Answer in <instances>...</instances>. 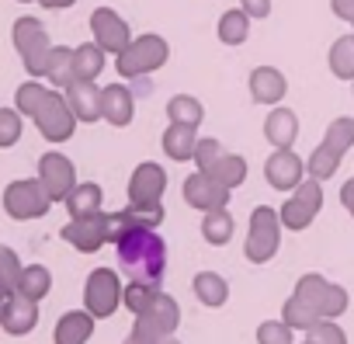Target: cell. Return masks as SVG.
Masks as SVG:
<instances>
[{
    "label": "cell",
    "mask_w": 354,
    "mask_h": 344,
    "mask_svg": "<svg viewBox=\"0 0 354 344\" xmlns=\"http://www.w3.org/2000/svg\"><path fill=\"white\" fill-rule=\"evenodd\" d=\"M167 118L170 122H185V125H202L205 122V108L192 94H174L167 101Z\"/></svg>",
    "instance_id": "f546056e"
},
{
    "label": "cell",
    "mask_w": 354,
    "mask_h": 344,
    "mask_svg": "<svg viewBox=\"0 0 354 344\" xmlns=\"http://www.w3.org/2000/svg\"><path fill=\"white\" fill-rule=\"evenodd\" d=\"M323 289H326V278H323V275H316V271H313V275H302V278L295 282V296H302V299H306V302H313V306L319 302ZM316 313H319V309H316Z\"/></svg>",
    "instance_id": "f6af8a7d"
},
{
    "label": "cell",
    "mask_w": 354,
    "mask_h": 344,
    "mask_svg": "<svg viewBox=\"0 0 354 344\" xmlns=\"http://www.w3.org/2000/svg\"><path fill=\"white\" fill-rule=\"evenodd\" d=\"M21 139V111L18 108H0V150H8Z\"/></svg>",
    "instance_id": "60d3db41"
},
{
    "label": "cell",
    "mask_w": 354,
    "mask_h": 344,
    "mask_svg": "<svg viewBox=\"0 0 354 344\" xmlns=\"http://www.w3.org/2000/svg\"><path fill=\"white\" fill-rule=\"evenodd\" d=\"M101 202H104V192H101V185H94V181H77V188L66 195V212H70V219H77V216H94V212H104L101 209Z\"/></svg>",
    "instance_id": "603a6c76"
},
{
    "label": "cell",
    "mask_w": 354,
    "mask_h": 344,
    "mask_svg": "<svg viewBox=\"0 0 354 344\" xmlns=\"http://www.w3.org/2000/svg\"><path fill=\"white\" fill-rule=\"evenodd\" d=\"M295 136H299V118H295V111H288V108H271L268 118H264V139H268L274 150H285V146L295 143Z\"/></svg>",
    "instance_id": "ffe728a7"
},
{
    "label": "cell",
    "mask_w": 354,
    "mask_h": 344,
    "mask_svg": "<svg viewBox=\"0 0 354 344\" xmlns=\"http://www.w3.org/2000/svg\"><path fill=\"white\" fill-rule=\"evenodd\" d=\"M202 237H205L212 247H223V244L233 240V216H230L226 206L205 212V219H202Z\"/></svg>",
    "instance_id": "4316f807"
},
{
    "label": "cell",
    "mask_w": 354,
    "mask_h": 344,
    "mask_svg": "<svg viewBox=\"0 0 354 344\" xmlns=\"http://www.w3.org/2000/svg\"><path fill=\"white\" fill-rule=\"evenodd\" d=\"M46 8H66V4H73V0H42Z\"/></svg>",
    "instance_id": "f907efd6"
},
{
    "label": "cell",
    "mask_w": 354,
    "mask_h": 344,
    "mask_svg": "<svg viewBox=\"0 0 354 344\" xmlns=\"http://www.w3.org/2000/svg\"><path fill=\"white\" fill-rule=\"evenodd\" d=\"M142 320H146L153 330H160V334L167 337V334H174V330H177V323H181V306H177V299H174V296L156 292V296H153V302H149V309L142 313Z\"/></svg>",
    "instance_id": "44dd1931"
},
{
    "label": "cell",
    "mask_w": 354,
    "mask_h": 344,
    "mask_svg": "<svg viewBox=\"0 0 354 344\" xmlns=\"http://www.w3.org/2000/svg\"><path fill=\"white\" fill-rule=\"evenodd\" d=\"M306 341H313V344H347V334H344L333 320L319 316V320L306 330Z\"/></svg>",
    "instance_id": "ab89813d"
},
{
    "label": "cell",
    "mask_w": 354,
    "mask_h": 344,
    "mask_svg": "<svg viewBox=\"0 0 354 344\" xmlns=\"http://www.w3.org/2000/svg\"><path fill=\"white\" fill-rule=\"evenodd\" d=\"M39 181L46 185V192L53 195V202H66V195L77 188V167L70 156L49 150L39 160Z\"/></svg>",
    "instance_id": "9c48e42d"
},
{
    "label": "cell",
    "mask_w": 354,
    "mask_h": 344,
    "mask_svg": "<svg viewBox=\"0 0 354 344\" xmlns=\"http://www.w3.org/2000/svg\"><path fill=\"white\" fill-rule=\"evenodd\" d=\"M340 202H344V209L354 216V178L344 181V188H340Z\"/></svg>",
    "instance_id": "7dc6e473"
},
{
    "label": "cell",
    "mask_w": 354,
    "mask_h": 344,
    "mask_svg": "<svg viewBox=\"0 0 354 344\" xmlns=\"http://www.w3.org/2000/svg\"><path fill=\"white\" fill-rule=\"evenodd\" d=\"M192 289H195V299L202 306H209V309H216V306H223L230 299V282L219 271H198Z\"/></svg>",
    "instance_id": "cb8c5ba5"
},
{
    "label": "cell",
    "mask_w": 354,
    "mask_h": 344,
    "mask_svg": "<svg viewBox=\"0 0 354 344\" xmlns=\"http://www.w3.org/2000/svg\"><path fill=\"white\" fill-rule=\"evenodd\" d=\"M223 153H226V146H223L219 139H212V136H209V139H198V146H195V156H192V160L198 163V170H212V167H216V160H219Z\"/></svg>",
    "instance_id": "7bdbcfd3"
},
{
    "label": "cell",
    "mask_w": 354,
    "mask_h": 344,
    "mask_svg": "<svg viewBox=\"0 0 354 344\" xmlns=\"http://www.w3.org/2000/svg\"><path fill=\"white\" fill-rule=\"evenodd\" d=\"M167 192V170L153 160L139 163L129 178V202H160Z\"/></svg>",
    "instance_id": "4fadbf2b"
},
{
    "label": "cell",
    "mask_w": 354,
    "mask_h": 344,
    "mask_svg": "<svg viewBox=\"0 0 354 344\" xmlns=\"http://www.w3.org/2000/svg\"><path fill=\"white\" fill-rule=\"evenodd\" d=\"M53 206V195L46 192V185L39 178H25V181H11L4 188V209L11 219H39L46 216Z\"/></svg>",
    "instance_id": "277c9868"
},
{
    "label": "cell",
    "mask_w": 354,
    "mask_h": 344,
    "mask_svg": "<svg viewBox=\"0 0 354 344\" xmlns=\"http://www.w3.org/2000/svg\"><path fill=\"white\" fill-rule=\"evenodd\" d=\"M129 87H132V94H136V98H149V94H153V80H149V73L129 77Z\"/></svg>",
    "instance_id": "bcb514c9"
},
{
    "label": "cell",
    "mask_w": 354,
    "mask_h": 344,
    "mask_svg": "<svg viewBox=\"0 0 354 344\" xmlns=\"http://www.w3.org/2000/svg\"><path fill=\"white\" fill-rule=\"evenodd\" d=\"M49 91H53V87H46V84H39V80H28V84H21V87L15 91V108H18L21 115L35 118V111L46 105Z\"/></svg>",
    "instance_id": "d6a6232c"
},
{
    "label": "cell",
    "mask_w": 354,
    "mask_h": 344,
    "mask_svg": "<svg viewBox=\"0 0 354 344\" xmlns=\"http://www.w3.org/2000/svg\"><path fill=\"white\" fill-rule=\"evenodd\" d=\"M101 70H104V49L97 42L73 49V73H77V80H97Z\"/></svg>",
    "instance_id": "1f68e13d"
},
{
    "label": "cell",
    "mask_w": 354,
    "mask_h": 344,
    "mask_svg": "<svg viewBox=\"0 0 354 344\" xmlns=\"http://www.w3.org/2000/svg\"><path fill=\"white\" fill-rule=\"evenodd\" d=\"M302 174H309V170H306V163L292 153V146L274 150V153L268 156V163H264V178H268V185H271L274 192H292V188H299V185L306 181Z\"/></svg>",
    "instance_id": "7c38bea8"
},
{
    "label": "cell",
    "mask_w": 354,
    "mask_h": 344,
    "mask_svg": "<svg viewBox=\"0 0 354 344\" xmlns=\"http://www.w3.org/2000/svg\"><path fill=\"white\" fill-rule=\"evenodd\" d=\"M91 28H94L97 46H101L104 53H122V49L129 46V28H125L122 18L111 15V11H97V15L91 18Z\"/></svg>",
    "instance_id": "d6986e66"
},
{
    "label": "cell",
    "mask_w": 354,
    "mask_h": 344,
    "mask_svg": "<svg viewBox=\"0 0 354 344\" xmlns=\"http://www.w3.org/2000/svg\"><path fill=\"white\" fill-rule=\"evenodd\" d=\"M49 289H53V275H49L46 264H28V268L21 271L18 296H25V299H32V302H42V299L49 296Z\"/></svg>",
    "instance_id": "484cf974"
},
{
    "label": "cell",
    "mask_w": 354,
    "mask_h": 344,
    "mask_svg": "<svg viewBox=\"0 0 354 344\" xmlns=\"http://www.w3.org/2000/svg\"><path fill=\"white\" fill-rule=\"evenodd\" d=\"M91 334H94V313H87V309H66L59 316V323H56L53 341L56 344H87Z\"/></svg>",
    "instance_id": "ac0fdd59"
},
{
    "label": "cell",
    "mask_w": 354,
    "mask_h": 344,
    "mask_svg": "<svg viewBox=\"0 0 354 344\" xmlns=\"http://www.w3.org/2000/svg\"><path fill=\"white\" fill-rule=\"evenodd\" d=\"M125 212H129V219H132L136 226L156 230V226L163 223V202H129Z\"/></svg>",
    "instance_id": "74e56055"
},
{
    "label": "cell",
    "mask_w": 354,
    "mask_h": 344,
    "mask_svg": "<svg viewBox=\"0 0 354 344\" xmlns=\"http://www.w3.org/2000/svg\"><path fill=\"white\" fill-rule=\"evenodd\" d=\"M281 230H285L281 212H274L268 206H257L250 212V233H247V244H243V257L250 264L271 261L278 254V247H281Z\"/></svg>",
    "instance_id": "7a4b0ae2"
},
{
    "label": "cell",
    "mask_w": 354,
    "mask_h": 344,
    "mask_svg": "<svg viewBox=\"0 0 354 344\" xmlns=\"http://www.w3.org/2000/svg\"><path fill=\"white\" fill-rule=\"evenodd\" d=\"M323 143H330V146H337L340 153H347L351 146H354V118H333L330 125H326V136H323Z\"/></svg>",
    "instance_id": "f35d334b"
},
{
    "label": "cell",
    "mask_w": 354,
    "mask_h": 344,
    "mask_svg": "<svg viewBox=\"0 0 354 344\" xmlns=\"http://www.w3.org/2000/svg\"><path fill=\"white\" fill-rule=\"evenodd\" d=\"M160 292V285H149V282H129L122 289V306L132 313V316H142L153 302V296Z\"/></svg>",
    "instance_id": "836d02e7"
},
{
    "label": "cell",
    "mask_w": 354,
    "mask_h": 344,
    "mask_svg": "<svg viewBox=\"0 0 354 344\" xmlns=\"http://www.w3.org/2000/svg\"><path fill=\"white\" fill-rule=\"evenodd\" d=\"M209 174H212L219 185H226V188H236V185H243V181H247V160L226 150V153L216 160V167L209 170Z\"/></svg>",
    "instance_id": "4dcf8cb0"
},
{
    "label": "cell",
    "mask_w": 354,
    "mask_h": 344,
    "mask_svg": "<svg viewBox=\"0 0 354 344\" xmlns=\"http://www.w3.org/2000/svg\"><path fill=\"white\" fill-rule=\"evenodd\" d=\"M319 209H323V188L316 178H306L299 188H292V199L281 206V223H285V230L302 233L316 219Z\"/></svg>",
    "instance_id": "8992f818"
},
{
    "label": "cell",
    "mask_w": 354,
    "mask_h": 344,
    "mask_svg": "<svg viewBox=\"0 0 354 344\" xmlns=\"http://www.w3.org/2000/svg\"><path fill=\"white\" fill-rule=\"evenodd\" d=\"M122 289L115 268H94L84 282V309L94 313V320H108L122 306Z\"/></svg>",
    "instance_id": "3957f363"
},
{
    "label": "cell",
    "mask_w": 354,
    "mask_h": 344,
    "mask_svg": "<svg viewBox=\"0 0 354 344\" xmlns=\"http://www.w3.org/2000/svg\"><path fill=\"white\" fill-rule=\"evenodd\" d=\"M330 70H333V77H340V80H354V39L347 35V39H340L333 49H330Z\"/></svg>",
    "instance_id": "e575fe53"
},
{
    "label": "cell",
    "mask_w": 354,
    "mask_h": 344,
    "mask_svg": "<svg viewBox=\"0 0 354 344\" xmlns=\"http://www.w3.org/2000/svg\"><path fill=\"white\" fill-rule=\"evenodd\" d=\"M35 323H39V302L15 292V302H11V309H8V316H4L0 327H4L11 337H25V334L35 330Z\"/></svg>",
    "instance_id": "7402d4cb"
},
{
    "label": "cell",
    "mask_w": 354,
    "mask_h": 344,
    "mask_svg": "<svg viewBox=\"0 0 354 344\" xmlns=\"http://www.w3.org/2000/svg\"><path fill=\"white\" fill-rule=\"evenodd\" d=\"M125 344H132V341H129V337H125Z\"/></svg>",
    "instance_id": "db71d44e"
},
{
    "label": "cell",
    "mask_w": 354,
    "mask_h": 344,
    "mask_svg": "<svg viewBox=\"0 0 354 344\" xmlns=\"http://www.w3.org/2000/svg\"><path fill=\"white\" fill-rule=\"evenodd\" d=\"M77 115H73V108L66 105V94L63 91H49V98H46V105L35 111V125H39V132L49 139V143H66L70 136H73V129H77Z\"/></svg>",
    "instance_id": "5b68a950"
},
{
    "label": "cell",
    "mask_w": 354,
    "mask_h": 344,
    "mask_svg": "<svg viewBox=\"0 0 354 344\" xmlns=\"http://www.w3.org/2000/svg\"><path fill=\"white\" fill-rule=\"evenodd\" d=\"M21 271H25V264L18 261V254H15L11 247H0V289H8V292H18Z\"/></svg>",
    "instance_id": "8d00e7d4"
},
{
    "label": "cell",
    "mask_w": 354,
    "mask_h": 344,
    "mask_svg": "<svg viewBox=\"0 0 354 344\" xmlns=\"http://www.w3.org/2000/svg\"><path fill=\"white\" fill-rule=\"evenodd\" d=\"M247 91H250V98L257 101V105H278L285 94H288V80L274 70V66H257L254 73H250V80H247Z\"/></svg>",
    "instance_id": "2e32d148"
},
{
    "label": "cell",
    "mask_w": 354,
    "mask_h": 344,
    "mask_svg": "<svg viewBox=\"0 0 354 344\" xmlns=\"http://www.w3.org/2000/svg\"><path fill=\"white\" fill-rule=\"evenodd\" d=\"M63 240L70 247H77L80 254H94L108 244V212H94V216H77L63 226Z\"/></svg>",
    "instance_id": "30bf717a"
},
{
    "label": "cell",
    "mask_w": 354,
    "mask_h": 344,
    "mask_svg": "<svg viewBox=\"0 0 354 344\" xmlns=\"http://www.w3.org/2000/svg\"><path fill=\"white\" fill-rule=\"evenodd\" d=\"M160 146L170 160H192L195 146H198V125H185V122H170L160 136Z\"/></svg>",
    "instance_id": "e0dca14e"
},
{
    "label": "cell",
    "mask_w": 354,
    "mask_h": 344,
    "mask_svg": "<svg viewBox=\"0 0 354 344\" xmlns=\"http://www.w3.org/2000/svg\"><path fill=\"white\" fill-rule=\"evenodd\" d=\"M351 94H354V80H351Z\"/></svg>",
    "instance_id": "f5cc1de1"
},
{
    "label": "cell",
    "mask_w": 354,
    "mask_h": 344,
    "mask_svg": "<svg viewBox=\"0 0 354 344\" xmlns=\"http://www.w3.org/2000/svg\"><path fill=\"white\" fill-rule=\"evenodd\" d=\"M11 302H15V292H8V289H0V323H4V316H8Z\"/></svg>",
    "instance_id": "c3c4849f"
},
{
    "label": "cell",
    "mask_w": 354,
    "mask_h": 344,
    "mask_svg": "<svg viewBox=\"0 0 354 344\" xmlns=\"http://www.w3.org/2000/svg\"><path fill=\"white\" fill-rule=\"evenodd\" d=\"M46 77H49V84H53L56 91H66V87L77 80V73H73V49H66V46L49 49V60H46Z\"/></svg>",
    "instance_id": "d4e9b609"
},
{
    "label": "cell",
    "mask_w": 354,
    "mask_h": 344,
    "mask_svg": "<svg viewBox=\"0 0 354 344\" xmlns=\"http://www.w3.org/2000/svg\"><path fill=\"white\" fill-rule=\"evenodd\" d=\"M136 115V94L125 84H108L101 91V118L111 122L115 129H125Z\"/></svg>",
    "instance_id": "5bb4252c"
},
{
    "label": "cell",
    "mask_w": 354,
    "mask_h": 344,
    "mask_svg": "<svg viewBox=\"0 0 354 344\" xmlns=\"http://www.w3.org/2000/svg\"><path fill=\"white\" fill-rule=\"evenodd\" d=\"M160 344H181V341H174V334H167V337H163Z\"/></svg>",
    "instance_id": "816d5d0a"
},
{
    "label": "cell",
    "mask_w": 354,
    "mask_h": 344,
    "mask_svg": "<svg viewBox=\"0 0 354 344\" xmlns=\"http://www.w3.org/2000/svg\"><path fill=\"white\" fill-rule=\"evenodd\" d=\"M347 289L344 285H337V282H326V289H323V296H319V302H316V309H319V316H326V320H337L340 313H347Z\"/></svg>",
    "instance_id": "d590c367"
},
{
    "label": "cell",
    "mask_w": 354,
    "mask_h": 344,
    "mask_svg": "<svg viewBox=\"0 0 354 344\" xmlns=\"http://www.w3.org/2000/svg\"><path fill=\"white\" fill-rule=\"evenodd\" d=\"M340 150L337 146H330V143H319L316 150H313V156L306 160V170H309V178H316V181H326V178H333L337 174V167H340Z\"/></svg>",
    "instance_id": "83f0119b"
},
{
    "label": "cell",
    "mask_w": 354,
    "mask_h": 344,
    "mask_svg": "<svg viewBox=\"0 0 354 344\" xmlns=\"http://www.w3.org/2000/svg\"><path fill=\"white\" fill-rule=\"evenodd\" d=\"M167 56H170L167 42H160V39L146 35V39H139L136 46L129 42V46L118 53V73H122V77L153 73L156 66H163V63H167Z\"/></svg>",
    "instance_id": "ba28073f"
},
{
    "label": "cell",
    "mask_w": 354,
    "mask_h": 344,
    "mask_svg": "<svg viewBox=\"0 0 354 344\" xmlns=\"http://www.w3.org/2000/svg\"><path fill=\"white\" fill-rule=\"evenodd\" d=\"M115 257H118V271L129 282L160 285L167 275V244L149 226H132L129 233H122L115 240Z\"/></svg>",
    "instance_id": "6da1fadb"
},
{
    "label": "cell",
    "mask_w": 354,
    "mask_h": 344,
    "mask_svg": "<svg viewBox=\"0 0 354 344\" xmlns=\"http://www.w3.org/2000/svg\"><path fill=\"white\" fill-rule=\"evenodd\" d=\"M281 320H285L292 330H302V334H306V330L319 320V313H316V306H313V302H306L302 296H295V292H292V296L285 299V306H281Z\"/></svg>",
    "instance_id": "f1b7e54d"
},
{
    "label": "cell",
    "mask_w": 354,
    "mask_h": 344,
    "mask_svg": "<svg viewBox=\"0 0 354 344\" xmlns=\"http://www.w3.org/2000/svg\"><path fill=\"white\" fill-rule=\"evenodd\" d=\"M15 49L25 60V70L32 77H46V60H49V39L46 28L35 18H21L15 25Z\"/></svg>",
    "instance_id": "52a82bcc"
},
{
    "label": "cell",
    "mask_w": 354,
    "mask_h": 344,
    "mask_svg": "<svg viewBox=\"0 0 354 344\" xmlns=\"http://www.w3.org/2000/svg\"><path fill=\"white\" fill-rule=\"evenodd\" d=\"M243 4H247L254 15H264V11H268V4H264V0H243Z\"/></svg>",
    "instance_id": "681fc988"
},
{
    "label": "cell",
    "mask_w": 354,
    "mask_h": 344,
    "mask_svg": "<svg viewBox=\"0 0 354 344\" xmlns=\"http://www.w3.org/2000/svg\"><path fill=\"white\" fill-rule=\"evenodd\" d=\"M219 39L230 42V46L243 42V39H247V18H243V15H226V18L219 21Z\"/></svg>",
    "instance_id": "ee69618b"
},
{
    "label": "cell",
    "mask_w": 354,
    "mask_h": 344,
    "mask_svg": "<svg viewBox=\"0 0 354 344\" xmlns=\"http://www.w3.org/2000/svg\"><path fill=\"white\" fill-rule=\"evenodd\" d=\"M230 192H233V188L219 185V181L209 174V170H198V174H188V181H185V188H181L185 202H188L192 209H198V212L223 209V206L230 202Z\"/></svg>",
    "instance_id": "8fae6325"
},
{
    "label": "cell",
    "mask_w": 354,
    "mask_h": 344,
    "mask_svg": "<svg viewBox=\"0 0 354 344\" xmlns=\"http://www.w3.org/2000/svg\"><path fill=\"white\" fill-rule=\"evenodd\" d=\"M302 344H313V341H302Z\"/></svg>",
    "instance_id": "11a10c76"
},
{
    "label": "cell",
    "mask_w": 354,
    "mask_h": 344,
    "mask_svg": "<svg viewBox=\"0 0 354 344\" xmlns=\"http://www.w3.org/2000/svg\"><path fill=\"white\" fill-rule=\"evenodd\" d=\"M257 344H295L292 341V327L285 320H264L257 327Z\"/></svg>",
    "instance_id": "b9f144b4"
},
{
    "label": "cell",
    "mask_w": 354,
    "mask_h": 344,
    "mask_svg": "<svg viewBox=\"0 0 354 344\" xmlns=\"http://www.w3.org/2000/svg\"><path fill=\"white\" fill-rule=\"evenodd\" d=\"M101 91L104 87H97L94 80H73L63 94L80 122H101Z\"/></svg>",
    "instance_id": "9a60e30c"
}]
</instances>
